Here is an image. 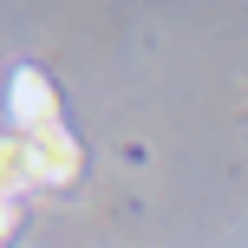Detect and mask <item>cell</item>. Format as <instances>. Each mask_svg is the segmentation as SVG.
<instances>
[{
  "label": "cell",
  "instance_id": "6da1fadb",
  "mask_svg": "<svg viewBox=\"0 0 248 248\" xmlns=\"http://www.w3.org/2000/svg\"><path fill=\"white\" fill-rule=\"evenodd\" d=\"M7 124H13V137H39V131L59 124V92H52V78L39 65H13V78H7Z\"/></svg>",
  "mask_w": 248,
  "mask_h": 248
},
{
  "label": "cell",
  "instance_id": "7a4b0ae2",
  "mask_svg": "<svg viewBox=\"0 0 248 248\" xmlns=\"http://www.w3.org/2000/svg\"><path fill=\"white\" fill-rule=\"evenodd\" d=\"M33 157H39V183L46 189H65V183L85 176V144H78L65 124H52V131L33 137Z\"/></svg>",
  "mask_w": 248,
  "mask_h": 248
},
{
  "label": "cell",
  "instance_id": "3957f363",
  "mask_svg": "<svg viewBox=\"0 0 248 248\" xmlns=\"http://www.w3.org/2000/svg\"><path fill=\"white\" fill-rule=\"evenodd\" d=\"M39 189V157H33V137H0V196H26Z\"/></svg>",
  "mask_w": 248,
  "mask_h": 248
},
{
  "label": "cell",
  "instance_id": "277c9868",
  "mask_svg": "<svg viewBox=\"0 0 248 248\" xmlns=\"http://www.w3.org/2000/svg\"><path fill=\"white\" fill-rule=\"evenodd\" d=\"M13 229H20V209H13V196H0V242H7Z\"/></svg>",
  "mask_w": 248,
  "mask_h": 248
}]
</instances>
